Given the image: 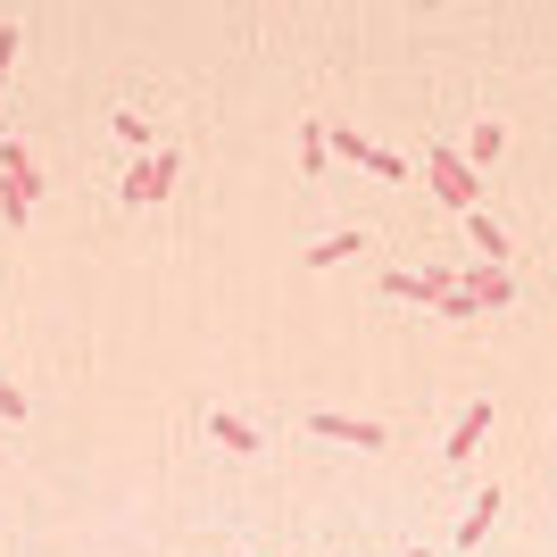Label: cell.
Here are the masks:
<instances>
[{"label":"cell","mask_w":557,"mask_h":557,"mask_svg":"<svg viewBox=\"0 0 557 557\" xmlns=\"http://www.w3.org/2000/svg\"><path fill=\"white\" fill-rule=\"evenodd\" d=\"M424 175H433V191H442L449 209H483V175L466 166V150H449V141H424Z\"/></svg>","instance_id":"1"},{"label":"cell","mask_w":557,"mask_h":557,"mask_svg":"<svg viewBox=\"0 0 557 557\" xmlns=\"http://www.w3.org/2000/svg\"><path fill=\"white\" fill-rule=\"evenodd\" d=\"M34 200H42V166L25 159L17 141H0V216H9V225H25V209H34Z\"/></svg>","instance_id":"2"},{"label":"cell","mask_w":557,"mask_h":557,"mask_svg":"<svg viewBox=\"0 0 557 557\" xmlns=\"http://www.w3.org/2000/svg\"><path fill=\"white\" fill-rule=\"evenodd\" d=\"M449 292H458L449 267H399V275H383V300H433V308H442Z\"/></svg>","instance_id":"3"},{"label":"cell","mask_w":557,"mask_h":557,"mask_svg":"<svg viewBox=\"0 0 557 557\" xmlns=\"http://www.w3.org/2000/svg\"><path fill=\"white\" fill-rule=\"evenodd\" d=\"M175 150H150V159L134 166V175H125V200H134V209H150V200H166V191H175Z\"/></svg>","instance_id":"4"},{"label":"cell","mask_w":557,"mask_h":557,"mask_svg":"<svg viewBox=\"0 0 557 557\" xmlns=\"http://www.w3.org/2000/svg\"><path fill=\"white\" fill-rule=\"evenodd\" d=\"M308 433H325V442H349V449H383V442H392V433H383L374 417H325V408L308 417Z\"/></svg>","instance_id":"5"},{"label":"cell","mask_w":557,"mask_h":557,"mask_svg":"<svg viewBox=\"0 0 557 557\" xmlns=\"http://www.w3.org/2000/svg\"><path fill=\"white\" fill-rule=\"evenodd\" d=\"M483 433H491V399H474V408L449 424V449H442V458H449V466H466L474 449H483Z\"/></svg>","instance_id":"6"},{"label":"cell","mask_w":557,"mask_h":557,"mask_svg":"<svg viewBox=\"0 0 557 557\" xmlns=\"http://www.w3.org/2000/svg\"><path fill=\"white\" fill-rule=\"evenodd\" d=\"M325 166H333V134L308 116V125H300V175H308V184H325Z\"/></svg>","instance_id":"7"},{"label":"cell","mask_w":557,"mask_h":557,"mask_svg":"<svg viewBox=\"0 0 557 557\" xmlns=\"http://www.w3.org/2000/svg\"><path fill=\"white\" fill-rule=\"evenodd\" d=\"M491 516H499V483H491V491H474V508L458 516V549H474V541L491 533Z\"/></svg>","instance_id":"8"},{"label":"cell","mask_w":557,"mask_h":557,"mask_svg":"<svg viewBox=\"0 0 557 557\" xmlns=\"http://www.w3.org/2000/svg\"><path fill=\"white\" fill-rule=\"evenodd\" d=\"M458 283H466V292H474V308H483V317H491V308H508V275H499L491 258H483V267H474V275H458Z\"/></svg>","instance_id":"9"},{"label":"cell","mask_w":557,"mask_h":557,"mask_svg":"<svg viewBox=\"0 0 557 557\" xmlns=\"http://www.w3.org/2000/svg\"><path fill=\"white\" fill-rule=\"evenodd\" d=\"M209 442H216V449H233V458H250L258 433H250V417H225V408H216V417H209Z\"/></svg>","instance_id":"10"},{"label":"cell","mask_w":557,"mask_h":557,"mask_svg":"<svg viewBox=\"0 0 557 557\" xmlns=\"http://www.w3.org/2000/svg\"><path fill=\"white\" fill-rule=\"evenodd\" d=\"M358 250H367V233H358V225H342V233H325V242L308 250V267H342V258H358Z\"/></svg>","instance_id":"11"},{"label":"cell","mask_w":557,"mask_h":557,"mask_svg":"<svg viewBox=\"0 0 557 557\" xmlns=\"http://www.w3.org/2000/svg\"><path fill=\"white\" fill-rule=\"evenodd\" d=\"M499 150H508V125H491V116H483V125L466 134V166H491Z\"/></svg>","instance_id":"12"},{"label":"cell","mask_w":557,"mask_h":557,"mask_svg":"<svg viewBox=\"0 0 557 557\" xmlns=\"http://www.w3.org/2000/svg\"><path fill=\"white\" fill-rule=\"evenodd\" d=\"M466 233H474V250H491V267L508 258V233H499V216H491V209H474V216H466Z\"/></svg>","instance_id":"13"},{"label":"cell","mask_w":557,"mask_h":557,"mask_svg":"<svg viewBox=\"0 0 557 557\" xmlns=\"http://www.w3.org/2000/svg\"><path fill=\"white\" fill-rule=\"evenodd\" d=\"M442 317H458V325H474L483 308H474V292H466V283H458V292H449V300H442Z\"/></svg>","instance_id":"14"},{"label":"cell","mask_w":557,"mask_h":557,"mask_svg":"<svg viewBox=\"0 0 557 557\" xmlns=\"http://www.w3.org/2000/svg\"><path fill=\"white\" fill-rule=\"evenodd\" d=\"M0 417H9V424H25V392L9 383V374H0Z\"/></svg>","instance_id":"15"},{"label":"cell","mask_w":557,"mask_h":557,"mask_svg":"<svg viewBox=\"0 0 557 557\" xmlns=\"http://www.w3.org/2000/svg\"><path fill=\"white\" fill-rule=\"evenodd\" d=\"M9 67H17V25L0 17V84H9Z\"/></svg>","instance_id":"16"},{"label":"cell","mask_w":557,"mask_h":557,"mask_svg":"<svg viewBox=\"0 0 557 557\" xmlns=\"http://www.w3.org/2000/svg\"><path fill=\"white\" fill-rule=\"evenodd\" d=\"M408 557H424V549H408Z\"/></svg>","instance_id":"17"}]
</instances>
